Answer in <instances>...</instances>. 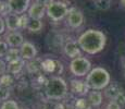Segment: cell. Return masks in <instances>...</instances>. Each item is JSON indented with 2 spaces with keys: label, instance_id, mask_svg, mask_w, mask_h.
<instances>
[{
  "label": "cell",
  "instance_id": "25",
  "mask_svg": "<svg viewBox=\"0 0 125 109\" xmlns=\"http://www.w3.org/2000/svg\"><path fill=\"white\" fill-rule=\"evenodd\" d=\"M8 44L6 42L0 40V57H6V55L8 54L9 48H8Z\"/></svg>",
  "mask_w": 125,
  "mask_h": 109
},
{
  "label": "cell",
  "instance_id": "30",
  "mask_svg": "<svg viewBox=\"0 0 125 109\" xmlns=\"http://www.w3.org/2000/svg\"><path fill=\"white\" fill-rule=\"evenodd\" d=\"M107 109H121V106H120L116 101L112 100L107 105Z\"/></svg>",
  "mask_w": 125,
  "mask_h": 109
},
{
  "label": "cell",
  "instance_id": "10",
  "mask_svg": "<svg viewBox=\"0 0 125 109\" xmlns=\"http://www.w3.org/2000/svg\"><path fill=\"white\" fill-rule=\"evenodd\" d=\"M6 26L8 30L15 32L16 30L21 28V16L15 13H10L6 16Z\"/></svg>",
  "mask_w": 125,
  "mask_h": 109
},
{
  "label": "cell",
  "instance_id": "16",
  "mask_svg": "<svg viewBox=\"0 0 125 109\" xmlns=\"http://www.w3.org/2000/svg\"><path fill=\"white\" fill-rule=\"evenodd\" d=\"M88 100L91 104V106L94 107H98V106L101 105L102 103V94L100 93L99 91H91L89 94H88Z\"/></svg>",
  "mask_w": 125,
  "mask_h": 109
},
{
  "label": "cell",
  "instance_id": "34",
  "mask_svg": "<svg viewBox=\"0 0 125 109\" xmlns=\"http://www.w3.org/2000/svg\"><path fill=\"white\" fill-rule=\"evenodd\" d=\"M121 3L122 4H123V6L125 7V0H121Z\"/></svg>",
  "mask_w": 125,
  "mask_h": 109
},
{
  "label": "cell",
  "instance_id": "21",
  "mask_svg": "<svg viewBox=\"0 0 125 109\" xmlns=\"http://www.w3.org/2000/svg\"><path fill=\"white\" fill-rule=\"evenodd\" d=\"M95 4L99 10L101 11H107L111 7V0H96Z\"/></svg>",
  "mask_w": 125,
  "mask_h": 109
},
{
  "label": "cell",
  "instance_id": "6",
  "mask_svg": "<svg viewBox=\"0 0 125 109\" xmlns=\"http://www.w3.org/2000/svg\"><path fill=\"white\" fill-rule=\"evenodd\" d=\"M31 0H8V6L12 13L22 15L30 8Z\"/></svg>",
  "mask_w": 125,
  "mask_h": 109
},
{
  "label": "cell",
  "instance_id": "13",
  "mask_svg": "<svg viewBox=\"0 0 125 109\" xmlns=\"http://www.w3.org/2000/svg\"><path fill=\"white\" fill-rule=\"evenodd\" d=\"M78 47L80 46H77V43L73 42V40H70L64 46V52H65V55L68 57L72 58V59L77 58V56H80V52H81Z\"/></svg>",
  "mask_w": 125,
  "mask_h": 109
},
{
  "label": "cell",
  "instance_id": "33",
  "mask_svg": "<svg viewBox=\"0 0 125 109\" xmlns=\"http://www.w3.org/2000/svg\"><path fill=\"white\" fill-rule=\"evenodd\" d=\"M36 2H38V3H42V4H48L50 2V0H35Z\"/></svg>",
  "mask_w": 125,
  "mask_h": 109
},
{
  "label": "cell",
  "instance_id": "4",
  "mask_svg": "<svg viewBox=\"0 0 125 109\" xmlns=\"http://www.w3.org/2000/svg\"><path fill=\"white\" fill-rule=\"evenodd\" d=\"M46 13H47V15L49 16L52 21L58 22V21L62 20V19L69 13V9L64 2L50 1L49 3L47 4Z\"/></svg>",
  "mask_w": 125,
  "mask_h": 109
},
{
  "label": "cell",
  "instance_id": "20",
  "mask_svg": "<svg viewBox=\"0 0 125 109\" xmlns=\"http://www.w3.org/2000/svg\"><path fill=\"white\" fill-rule=\"evenodd\" d=\"M91 104L89 103L88 99L85 98H80L76 100L75 103V109H91Z\"/></svg>",
  "mask_w": 125,
  "mask_h": 109
},
{
  "label": "cell",
  "instance_id": "9",
  "mask_svg": "<svg viewBox=\"0 0 125 109\" xmlns=\"http://www.w3.org/2000/svg\"><path fill=\"white\" fill-rule=\"evenodd\" d=\"M46 9H47V7H46L45 4L35 2V3L31 4V7L28 8V16H30L31 19L42 20L46 13Z\"/></svg>",
  "mask_w": 125,
  "mask_h": 109
},
{
  "label": "cell",
  "instance_id": "15",
  "mask_svg": "<svg viewBox=\"0 0 125 109\" xmlns=\"http://www.w3.org/2000/svg\"><path fill=\"white\" fill-rule=\"evenodd\" d=\"M23 67H24V59L18 58V59L9 62L8 67H7V70H8V72L11 74H18L19 72H21Z\"/></svg>",
  "mask_w": 125,
  "mask_h": 109
},
{
  "label": "cell",
  "instance_id": "2",
  "mask_svg": "<svg viewBox=\"0 0 125 109\" xmlns=\"http://www.w3.org/2000/svg\"><path fill=\"white\" fill-rule=\"evenodd\" d=\"M110 74L105 69L97 67L90 70L86 77V84L88 88L94 91H100L105 88L110 84Z\"/></svg>",
  "mask_w": 125,
  "mask_h": 109
},
{
  "label": "cell",
  "instance_id": "29",
  "mask_svg": "<svg viewBox=\"0 0 125 109\" xmlns=\"http://www.w3.org/2000/svg\"><path fill=\"white\" fill-rule=\"evenodd\" d=\"M7 9H10L8 6V3H4L0 0V14H3V15H8L7 13Z\"/></svg>",
  "mask_w": 125,
  "mask_h": 109
},
{
  "label": "cell",
  "instance_id": "24",
  "mask_svg": "<svg viewBox=\"0 0 125 109\" xmlns=\"http://www.w3.org/2000/svg\"><path fill=\"white\" fill-rule=\"evenodd\" d=\"M1 109H19V105L14 100H6L2 104Z\"/></svg>",
  "mask_w": 125,
  "mask_h": 109
},
{
  "label": "cell",
  "instance_id": "22",
  "mask_svg": "<svg viewBox=\"0 0 125 109\" xmlns=\"http://www.w3.org/2000/svg\"><path fill=\"white\" fill-rule=\"evenodd\" d=\"M12 83H13V80H12L11 75H9V74H3V75H1V77H0V85L1 86L8 87Z\"/></svg>",
  "mask_w": 125,
  "mask_h": 109
},
{
  "label": "cell",
  "instance_id": "11",
  "mask_svg": "<svg viewBox=\"0 0 125 109\" xmlns=\"http://www.w3.org/2000/svg\"><path fill=\"white\" fill-rule=\"evenodd\" d=\"M6 43L12 48L21 47V46L24 44L23 35L21 33H19V32H11L9 35H7Z\"/></svg>",
  "mask_w": 125,
  "mask_h": 109
},
{
  "label": "cell",
  "instance_id": "7",
  "mask_svg": "<svg viewBox=\"0 0 125 109\" xmlns=\"http://www.w3.org/2000/svg\"><path fill=\"white\" fill-rule=\"evenodd\" d=\"M69 18H68V22L69 25L73 28H77L83 24L84 22V15L83 12L81 10H78L77 8H72L69 10Z\"/></svg>",
  "mask_w": 125,
  "mask_h": 109
},
{
  "label": "cell",
  "instance_id": "12",
  "mask_svg": "<svg viewBox=\"0 0 125 109\" xmlns=\"http://www.w3.org/2000/svg\"><path fill=\"white\" fill-rule=\"evenodd\" d=\"M71 89L73 93L77 94V95H85V94H87L89 88H88L86 82L73 80V81H71Z\"/></svg>",
  "mask_w": 125,
  "mask_h": 109
},
{
  "label": "cell",
  "instance_id": "27",
  "mask_svg": "<svg viewBox=\"0 0 125 109\" xmlns=\"http://www.w3.org/2000/svg\"><path fill=\"white\" fill-rule=\"evenodd\" d=\"M30 20H31V18L28 15H24V14H22V15H21V28L27 27Z\"/></svg>",
  "mask_w": 125,
  "mask_h": 109
},
{
  "label": "cell",
  "instance_id": "8",
  "mask_svg": "<svg viewBox=\"0 0 125 109\" xmlns=\"http://www.w3.org/2000/svg\"><path fill=\"white\" fill-rule=\"evenodd\" d=\"M21 58L24 60H32L37 55V49L32 43L24 42V44L20 47Z\"/></svg>",
  "mask_w": 125,
  "mask_h": 109
},
{
  "label": "cell",
  "instance_id": "14",
  "mask_svg": "<svg viewBox=\"0 0 125 109\" xmlns=\"http://www.w3.org/2000/svg\"><path fill=\"white\" fill-rule=\"evenodd\" d=\"M121 93H122V88H121V86H120L117 83L109 84V85L105 87V91H104L105 97H108V98H110V99H113V100Z\"/></svg>",
  "mask_w": 125,
  "mask_h": 109
},
{
  "label": "cell",
  "instance_id": "19",
  "mask_svg": "<svg viewBox=\"0 0 125 109\" xmlns=\"http://www.w3.org/2000/svg\"><path fill=\"white\" fill-rule=\"evenodd\" d=\"M6 60L7 61H13V60L18 59V58H21V52L18 48H10L8 51V54L6 55Z\"/></svg>",
  "mask_w": 125,
  "mask_h": 109
},
{
  "label": "cell",
  "instance_id": "28",
  "mask_svg": "<svg viewBox=\"0 0 125 109\" xmlns=\"http://www.w3.org/2000/svg\"><path fill=\"white\" fill-rule=\"evenodd\" d=\"M114 101H116V103L119 104V105L121 106V107H123V106H125V94L123 93V92H122V93L120 94V95L114 99Z\"/></svg>",
  "mask_w": 125,
  "mask_h": 109
},
{
  "label": "cell",
  "instance_id": "31",
  "mask_svg": "<svg viewBox=\"0 0 125 109\" xmlns=\"http://www.w3.org/2000/svg\"><path fill=\"white\" fill-rule=\"evenodd\" d=\"M7 67H8V65L6 64V62H4L3 60L0 59V76L3 75L4 72L7 71Z\"/></svg>",
  "mask_w": 125,
  "mask_h": 109
},
{
  "label": "cell",
  "instance_id": "17",
  "mask_svg": "<svg viewBox=\"0 0 125 109\" xmlns=\"http://www.w3.org/2000/svg\"><path fill=\"white\" fill-rule=\"evenodd\" d=\"M27 28L31 31V32L37 33L39 32L40 30L42 28V23L40 20H36V19H31L30 22H28Z\"/></svg>",
  "mask_w": 125,
  "mask_h": 109
},
{
  "label": "cell",
  "instance_id": "18",
  "mask_svg": "<svg viewBox=\"0 0 125 109\" xmlns=\"http://www.w3.org/2000/svg\"><path fill=\"white\" fill-rule=\"evenodd\" d=\"M60 63L58 61H53V60H46L42 62V69L47 72H54L56 71V68L59 67Z\"/></svg>",
  "mask_w": 125,
  "mask_h": 109
},
{
  "label": "cell",
  "instance_id": "32",
  "mask_svg": "<svg viewBox=\"0 0 125 109\" xmlns=\"http://www.w3.org/2000/svg\"><path fill=\"white\" fill-rule=\"evenodd\" d=\"M6 21L3 20L2 18H0V34H2L4 32V30H6Z\"/></svg>",
  "mask_w": 125,
  "mask_h": 109
},
{
  "label": "cell",
  "instance_id": "26",
  "mask_svg": "<svg viewBox=\"0 0 125 109\" xmlns=\"http://www.w3.org/2000/svg\"><path fill=\"white\" fill-rule=\"evenodd\" d=\"M8 97H9L8 87L0 86V100H6Z\"/></svg>",
  "mask_w": 125,
  "mask_h": 109
},
{
  "label": "cell",
  "instance_id": "1",
  "mask_svg": "<svg viewBox=\"0 0 125 109\" xmlns=\"http://www.w3.org/2000/svg\"><path fill=\"white\" fill-rule=\"evenodd\" d=\"M107 37L97 30H88L78 37L77 43L82 50L89 55H96L104 48Z\"/></svg>",
  "mask_w": 125,
  "mask_h": 109
},
{
  "label": "cell",
  "instance_id": "23",
  "mask_svg": "<svg viewBox=\"0 0 125 109\" xmlns=\"http://www.w3.org/2000/svg\"><path fill=\"white\" fill-rule=\"evenodd\" d=\"M42 109H65L62 104L60 103H54V101H48L45 104L44 108Z\"/></svg>",
  "mask_w": 125,
  "mask_h": 109
},
{
  "label": "cell",
  "instance_id": "3",
  "mask_svg": "<svg viewBox=\"0 0 125 109\" xmlns=\"http://www.w3.org/2000/svg\"><path fill=\"white\" fill-rule=\"evenodd\" d=\"M68 94V84L62 77L53 76L48 80L46 84V95L49 99L59 100L65 97Z\"/></svg>",
  "mask_w": 125,
  "mask_h": 109
},
{
  "label": "cell",
  "instance_id": "5",
  "mask_svg": "<svg viewBox=\"0 0 125 109\" xmlns=\"http://www.w3.org/2000/svg\"><path fill=\"white\" fill-rule=\"evenodd\" d=\"M91 63L84 57L74 58L70 63V70L75 76H84L90 72Z\"/></svg>",
  "mask_w": 125,
  "mask_h": 109
}]
</instances>
